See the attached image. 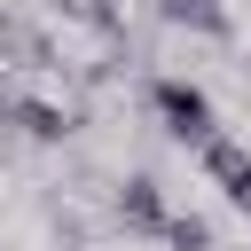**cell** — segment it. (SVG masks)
<instances>
[{
  "label": "cell",
  "instance_id": "obj_1",
  "mask_svg": "<svg viewBox=\"0 0 251 251\" xmlns=\"http://www.w3.org/2000/svg\"><path fill=\"white\" fill-rule=\"evenodd\" d=\"M141 94H149V110L165 118V133H173L180 149H196V141L220 126V118H212V94H204L196 78H149Z\"/></svg>",
  "mask_w": 251,
  "mask_h": 251
},
{
  "label": "cell",
  "instance_id": "obj_2",
  "mask_svg": "<svg viewBox=\"0 0 251 251\" xmlns=\"http://www.w3.org/2000/svg\"><path fill=\"white\" fill-rule=\"evenodd\" d=\"M110 220H118L126 235H165L173 204H165L157 173H126V180H118V196H110Z\"/></svg>",
  "mask_w": 251,
  "mask_h": 251
},
{
  "label": "cell",
  "instance_id": "obj_3",
  "mask_svg": "<svg viewBox=\"0 0 251 251\" xmlns=\"http://www.w3.org/2000/svg\"><path fill=\"white\" fill-rule=\"evenodd\" d=\"M196 165H204V173H212V180L227 188V204H235V212L251 220V149H243L235 133H220V126H212V133L196 141Z\"/></svg>",
  "mask_w": 251,
  "mask_h": 251
},
{
  "label": "cell",
  "instance_id": "obj_4",
  "mask_svg": "<svg viewBox=\"0 0 251 251\" xmlns=\"http://www.w3.org/2000/svg\"><path fill=\"white\" fill-rule=\"evenodd\" d=\"M8 126H16L24 141H39V149H63V141L78 133V118H71L63 102H47V94H8Z\"/></svg>",
  "mask_w": 251,
  "mask_h": 251
},
{
  "label": "cell",
  "instance_id": "obj_5",
  "mask_svg": "<svg viewBox=\"0 0 251 251\" xmlns=\"http://www.w3.org/2000/svg\"><path fill=\"white\" fill-rule=\"evenodd\" d=\"M0 63H8V71H63V63H55V39H47L39 24H24L8 0H0Z\"/></svg>",
  "mask_w": 251,
  "mask_h": 251
},
{
  "label": "cell",
  "instance_id": "obj_6",
  "mask_svg": "<svg viewBox=\"0 0 251 251\" xmlns=\"http://www.w3.org/2000/svg\"><path fill=\"white\" fill-rule=\"evenodd\" d=\"M149 8H157V24L196 31V39H227V31H235V16H227L220 0H149Z\"/></svg>",
  "mask_w": 251,
  "mask_h": 251
},
{
  "label": "cell",
  "instance_id": "obj_7",
  "mask_svg": "<svg viewBox=\"0 0 251 251\" xmlns=\"http://www.w3.org/2000/svg\"><path fill=\"white\" fill-rule=\"evenodd\" d=\"M55 8H63V24H78V31H94V39H126L118 0H55Z\"/></svg>",
  "mask_w": 251,
  "mask_h": 251
},
{
  "label": "cell",
  "instance_id": "obj_8",
  "mask_svg": "<svg viewBox=\"0 0 251 251\" xmlns=\"http://www.w3.org/2000/svg\"><path fill=\"white\" fill-rule=\"evenodd\" d=\"M157 243H165V251H220V235H212V227H204V220H196V212H173V220H165V235H157Z\"/></svg>",
  "mask_w": 251,
  "mask_h": 251
},
{
  "label": "cell",
  "instance_id": "obj_9",
  "mask_svg": "<svg viewBox=\"0 0 251 251\" xmlns=\"http://www.w3.org/2000/svg\"><path fill=\"white\" fill-rule=\"evenodd\" d=\"M8 133H16V126H8V86H0V141H8Z\"/></svg>",
  "mask_w": 251,
  "mask_h": 251
}]
</instances>
